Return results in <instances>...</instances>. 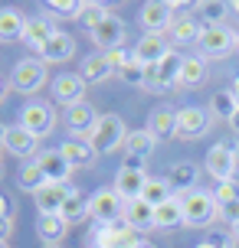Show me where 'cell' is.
<instances>
[{
    "label": "cell",
    "instance_id": "6da1fadb",
    "mask_svg": "<svg viewBox=\"0 0 239 248\" xmlns=\"http://www.w3.org/2000/svg\"><path fill=\"white\" fill-rule=\"evenodd\" d=\"M88 216L99 225H118L125 219V199L115 193V186H102L88 196Z\"/></svg>",
    "mask_w": 239,
    "mask_h": 248
},
{
    "label": "cell",
    "instance_id": "7a4b0ae2",
    "mask_svg": "<svg viewBox=\"0 0 239 248\" xmlns=\"http://www.w3.org/2000/svg\"><path fill=\"white\" fill-rule=\"evenodd\" d=\"M180 202H184V225L203 229V225H213L216 219H220V206H216L213 193L193 189V193H187Z\"/></svg>",
    "mask_w": 239,
    "mask_h": 248
},
{
    "label": "cell",
    "instance_id": "3957f363",
    "mask_svg": "<svg viewBox=\"0 0 239 248\" xmlns=\"http://www.w3.org/2000/svg\"><path fill=\"white\" fill-rule=\"evenodd\" d=\"M125 137H128V131H125V121L118 114H102L95 131L88 134V140H92L95 154H112V150H118L125 144Z\"/></svg>",
    "mask_w": 239,
    "mask_h": 248
},
{
    "label": "cell",
    "instance_id": "277c9868",
    "mask_svg": "<svg viewBox=\"0 0 239 248\" xmlns=\"http://www.w3.org/2000/svg\"><path fill=\"white\" fill-rule=\"evenodd\" d=\"M43 82H46V62H39V59H20L10 72V88L20 92V95L39 92Z\"/></svg>",
    "mask_w": 239,
    "mask_h": 248
},
{
    "label": "cell",
    "instance_id": "5b68a950",
    "mask_svg": "<svg viewBox=\"0 0 239 248\" xmlns=\"http://www.w3.org/2000/svg\"><path fill=\"white\" fill-rule=\"evenodd\" d=\"M197 46H200L203 56H213V59H220V56H226L233 46H239V33H233L229 26H203L200 39H197Z\"/></svg>",
    "mask_w": 239,
    "mask_h": 248
},
{
    "label": "cell",
    "instance_id": "8992f818",
    "mask_svg": "<svg viewBox=\"0 0 239 248\" xmlns=\"http://www.w3.org/2000/svg\"><path fill=\"white\" fill-rule=\"evenodd\" d=\"M210 124H213V114L206 111V108H180L177 111V137H184V140H193V137H203L210 131Z\"/></svg>",
    "mask_w": 239,
    "mask_h": 248
},
{
    "label": "cell",
    "instance_id": "52a82bcc",
    "mask_svg": "<svg viewBox=\"0 0 239 248\" xmlns=\"http://www.w3.org/2000/svg\"><path fill=\"white\" fill-rule=\"evenodd\" d=\"M20 124H23L30 134L46 137L56 127V111H52L50 105H43V101H30V105H23V111H20Z\"/></svg>",
    "mask_w": 239,
    "mask_h": 248
},
{
    "label": "cell",
    "instance_id": "ba28073f",
    "mask_svg": "<svg viewBox=\"0 0 239 248\" xmlns=\"http://www.w3.org/2000/svg\"><path fill=\"white\" fill-rule=\"evenodd\" d=\"M92 43L99 46L102 52H112L125 43V20H118L115 13H108L95 30H92Z\"/></svg>",
    "mask_w": 239,
    "mask_h": 248
},
{
    "label": "cell",
    "instance_id": "9c48e42d",
    "mask_svg": "<svg viewBox=\"0 0 239 248\" xmlns=\"http://www.w3.org/2000/svg\"><path fill=\"white\" fill-rule=\"evenodd\" d=\"M99 124V111L88 105V101H79L72 108H66V127L72 137H88Z\"/></svg>",
    "mask_w": 239,
    "mask_h": 248
},
{
    "label": "cell",
    "instance_id": "30bf717a",
    "mask_svg": "<svg viewBox=\"0 0 239 248\" xmlns=\"http://www.w3.org/2000/svg\"><path fill=\"white\" fill-rule=\"evenodd\" d=\"M52 95L56 101H63L66 108H72L79 101H85V78L76 72H63L56 75V82H52Z\"/></svg>",
    "mask_w": 239,
    "mask_h": 248
},
{
    "label": "cell",
    "instance_id": "8fae6325",
    "mask_svg": "<svg viewBox=\"0 0 239 248\" xmlns=\"http://www.w3.org/2000/svg\"><path fill=\"white\" fill-rule=\"evenodd\" d=\"M33 163L46 173L50 183H66L69 173H72V163L63 157V150H39L36 157H33Z\"/></svg>",
    "mask_w": 239,
    "mask_h": 248
},
{
    "label": "cell",
    "instance_id": "7c38bea8",
    "mask_svg": "<svg viewBox=\"0 0 239 248\" xmlns=\"http://www.w3.org/2000/svg\"><path fill=\"white\" fill-rule=\"evenodd\" d=\"M141 23L148 33H157L161 36L167 26H174V7L171 3H157V0H148L141 7Z\"/></svg>",
    "mask_w": 239,
    "mask_h": 248
},
{
    "label": "cell",
    "instance_id": "4fadbf2b",
    "mask_svg": "<svg viewBox=\"0 0 239 248\" xmlns=\"http://www.w3.org/2000/svg\"><path fill=\"white\" fill-rule=\"evenodd\" d=\"M59 150H63L66 160L72 163V170H85V167H92V163L99 160V154H95V147H92L88 137H69Z\"/></svg>",
    "mask_w": 239,
    "mask_h": 248
},
{
    "label": "cell",
    "instance_id": "5bb4252c",
    "mask_svg": "<svg viewBox=\"0 0 239 248\" xmlns=\"http://www.w3.org/2000/svg\"><path fill=\"white\" fill-rule=\"evenodd\" d=\"M233 147L236 144H216L206 154V173L216 176L220 183H229L233 180Z\"/></svg>",
    "mask_w": 239,
    "mask_h": 248
},
{
    "label": "cell",
    "instance_id": "9a60e30c",
    "mask_svg": "<svg viewBox=\"0 0 239 248\" xmlns=\"http://www.w3.org/2000/svg\"><path fill=\"white\" fill-rule=\"evenodd\" d=\"M167 52H171L167 39L157 36V33H148V36L138 39V46L131 49V56H135V62H141V65H157Z\"/></svg>",
    "mask_w": 239,
    "mask_h": 248
},
{
    "label": "cell",
    "instance_id": "2e32d148",
    "mask_svg": "<svg viewBox=\"0 0 239 248\" xmlns=\"http://www.w3.org/2000/svg\"><path fill=\"white\" fill-rule=\"evenodd\" d=\"M144 186H148V176H144V170H128V167H121V170H118V176H115V193L125 199V202H135V199H141Z\"/></svg>",
    "mask_w": 239,
    "mask_h": 248
},
{
    "label": "cell",
    "instance_id": "e0dca14e",
    "mask_svg": "<svg viewBox=\"0 0 239 248\" xmlns=\"http://www.w3.org/2000/svg\"><path fill=\"white\" fill-rule=\"evenodd\" d=\"M66 196H69V186H66V183H46L39 193H33L39 216H59Z\"/></svg>",
    "mask_w": 239,
    "mask_h": 248
},
{
    "label": "cell",
    "instance_id": "ac0fdd59",
    "mask_svg": "<svg viewBox=\"0 0 239 248\" xmlns=\"http://www.w3.org/2000/svg\"><path fill=\"white\" fill-rule=\"evenodd\" d=\"M36 144H39V137L30 134L23 124L7 127V140H3V147L10 150L13 157H30V154H36Z\"/></svg>",
    "mask_w": 239,
    "mask_h": 248
},
{
    "label": "cell",
    "instance_id": "d6986e66",
    "mask_svg": "<svg viewBox=\"0 0 239 248\" xmlns=\"http://www.w3.org/2000/svg\"><path fill=\"white\" fill-rule=\"evenodd\" d=\"M121 222H125L131 232H148V229H154V206H148L144 199L125 202V219H121Z\"/></svg>",
    "mask_w": 239,
    "mask_h": 248
},
{
    "label": "cell",
    "instance_id": "ffe728a7",
    "mask_svg": "<svg viewBox=\"0 0 239 248\" xmlns=\"http://www.w3.org/2000/svg\"><path fill=\"white\" fill-rule=\"evenodd\" d=\"M56 33H59V30L52 26V16H33V20H26L23 39H26V43H30L36 52H43V46H46V43H50Z\"/></svg>",
    "mask_w": 239,
    "mask_h": 248
},
{
    "label": "cell",
    "instance_id": "44dd1931",
    "mask_svg": "<svg viewBox=\"0 0 239 248\" xmlns=\"http://www.w3.org/2000/svg\"><path fill=\"white\" fill-rule=\"evenodd\" d=\"M148 131L154 134V140H171L177 134V111L174 108H157V111L148 114Z\"/></svg>",
    "mask_w": 239,
    "mask_h": 248
},
{
    "label": "cell",
    "instance_id": "7402d4cb",
    "mask_svg": "<svg viewBox=\"0 0 239 248\" xmlns=\"http://www.w3.org/2000/svg\"><path fill=\"white\" fill-rule=\"evenodd\" d=\"M197 180H200V170H197V163H174L171 167V173H167V183L174 193H193L197 189Z\"/></svg>",
    "mask_w": 239,
    "mask_h": 248
},
{
    "label": "cell",
    "instance_id": "603a6c76",
    "mask_svg": "<svg viewBox=\"0 0 239 248\" xmlns=\"http://www.w3.org/2000/svg\"><path fill=\"white\" fill-rule=\"evenodd\" d=\"M72 56H76V39L69 33H63V30L43 46V62H50V65L52 62H69Z\"/></svg>",
    "mask_w": 239,
    "mask_h": 248
},
{
    "label": "cell",
    "instance_id": "cb8c5ba5",
    "mask_svg": "<svg viewBox=\"0 0 239 248\" xmlns=\"http://www.w3.org/2000/svg\"><path fill=\"white\" fill-rule=\"evenodd\" d=\"M69 232V222H66L63 216H39L36 219V235L43 245H59Z\"/></svg>",
    "mask_w": 239,
    "mask_h": 248
},
{
    "label": "cell",
    "instance_id": "d4e9b609",
    "mask_svg": "<svg viewBox=\"0 0 239 248\" xmlns=\"http://www.w3.org/2000/svg\"><path fill=\"white\" fill-rule=\"evenodd\" d=\"M82 78H85V85L88 82H105V78H112V75H118L112 69V62H108V56L105 52H95V56H88L85 62H82Z\"/></svg>",
    "mask_w": 239,
    "mask_h": 248
},
{
    "label": "cell",
    "instance_id": "484cf974",
    "mask_svg": "<svg viewBox=\"0 0 239 248\" xmlns=\"http://www.w3.org/2000/svg\"><path fill=\"white\" fill-rule=\"evenodd\" d=\"M23 33H26V20L13 7H3L0 10V39L3 43H17V39H23Z\"/></svg>",
    "mask_w": 239,
    "mask_h": 248
},
{
    "label": "cell",
    "instance_id": "4316f807",
    "mask_svg": "<svg viewBox=\"0 0 239 248\" xmlns=\"http://www.w3.org/2000/svg\"><path fill=\"white\" fill-rule=\"evenodd\" d=\"M180 222H184V202L177 196L154 209V229H177Z\"/></svg>",
    "mask_w": 239,
    "mask_h": 248
},
{
    "label": "cell",
    "instance_id": "83f0119b",
    "mask_svg": "<svg viewBox=\"0 0 239 248\" xmlns=\"http://www.w3.org/2000/svg\"><path fill=\"white\" fill-rule=\"evenodd\" d=\"M157 147V140H154V134L144 127V131H128L125 137V150H128V157H138V160H144L151 150Z\"/></svg>",
    "mask_w": 239,
    "mask_h": 248
},
{
    "label": "cell",
    "instance_id": "f1b7e54d",
    "mask_svg": "<svg viewBox=\"0 0 239 248\" xmlns=\"http://www.w3.org/2000/svg\"><path fill=\"white\" fill-rule=\"evenodd\" d=\"M203 78H206V62L203 56H184V65H180V85H200Z\"/></svg>",
    "mask_w": 239,
    "mask_h": 248
},
{
    "label": "cell",
    "instance_id": "f546056e",
    "mask_svg": "<svg viewBox=\"0 0 239 248\" xmlns=\"http://www.w3.org/2000/svg\"><path fill=\"white\" fill-rule=\"evenodd\" d=\"M59 216H63V219H66L69 225H72V222H82V219L88 216V199L82 196L79 189H69V196H66L63 212H59Z\"/></svg>",
    "mask_w": 239,
    "mask_h": 248
},
{
    "label": "cell",
    "instance_id": "4dcf8cb0",
    "mask_svg": "<svg viewBox=\"0 0 239 248\" xmlns=\"http://www.w3.org/2000/svg\"><path fill=\"white\" fill-rule=\"evenodd\" d=\"M180 65H184V56L180 52H167L161 62H157V72H161V78H164V85L167 88H174V85H180Z\"/></svg>",
    "mask_w": 239,
    "mask_h": 248
},
{
    "label": "cell",
    "instance_id": "1f68e13d",
    "mask_svg": "<svg viewBox=\"0 0 239 248\" xmlns=\"http://www.w3.org/2000/svg\"><path fill=\"white\" fill-rule=\"evenodd\" d=\"M17 183H20L23 193H39L50 180H46V173L39 170L36 163H26V167H20V173H17Z\"/></svg>",
    "mask_w": 239,
    "mask_h": 248
},
{
    "label": "cell",
    "instance_id": "d6a6232c",
    "mask_svg": "<svg viewBox=\"0 0 239 248\" xmlns=\"http://www.w3.org/2000/svg\"><path fill=\"white\" fill-rule=\"evenodd\" d=\"M141 199L148 202V206H164L167 199H174V189H171V183L167 180H148V186H144V193H141Z\"/></svg>",
    "mask_w": 239,
    "mask_h": 248
},
{
    "label": "cell",
    "instance_id": "836d02e7",
    "mask_svg": "<svg viewBox=\"0 0 239 248\" xmlns=\"http://www.w3.org/2000/svg\"><path fill=\"white\" fill-rule=\"evenodd\" d=\"M200 26H197V20H190V16H184V20H177L174 26H171V39L174 43H197L200 39Z\"/></svg>",
    "mask_w": 239,
    "mask_h": 248
},
{
    "label": "cell",
    "instance_id": "e575fe53",
    "mask_svg": "<svg viewBox=\"0 0 239 248\" xmlns=\"http://www.w3.org/2000/svg\"><path fill=\"white\" fill-rule=\"evenodd\" d=\"M197 10L203 13L206 26H223V16L229 13V3H223V0H206V3H197Z\"/></svg>",
    "mask_w": 239,
    "mask_h": 248
},
{
    "label": "cell",
    "instance_id": "d590c367",
    "mask_svg": "<svg viewBox=\"0 0 239 248\" xmlns=\"http://www.w3.org/2000/svg\"><path fill=\"white\" fill-rule=\"evenodd\" d=\"M239 111V105H236V98L229 95V92H216L213 95V101H210V114H216V118H233V114Z\"/></svg>",
    "mask_w": 239,
    "mask_h": 248
},
{
    "label": "cell",
    "instance_id": "8d00e7d4",
    "mask_svg": "<svg viewBox=\"0 0 239 248\" xmlns=\"http://www.w3.org/2000/svg\"><path fill=\"white\" fill-rule=\"evenodd\" d=\"M46 10H50V16H82L85 3H79V0H50Z\"/></svg>",
    "mask_w": 239,
    "mask_h": 248
},
{
    "label": "cell",
    "instance_id": "74e56055",
    "mask_svg": "<svg viewBox=\"0 0 239 248\" xmlns=\"http://www.w3.org/2000/svg\"><path fill=\"white\" fill-rule=\"evenodd\" d=\"M105 16H108V10H105L102 3H85V10H82V16H79V20H82V26L92 33V30H95V26L105 20Z\"/></svg>",
    "mask_w": 239,
    "mask_h": 248
},
{
    "label": "cell",
    "instance_id": "f35d334b",
    "mask_svg": "<svg viewBox=\"0 0 239 248\" xmlns=\"http://www.w3.org/2000/svg\"><path fill=\"white\" fill-rule=\"evenodd\" d=\"M144 72H148V65H141V62H128L125 69H121V72H118V78H121V82H128V85H144Z\"/></svg>",
    "mask_w": 239,
    "mask_h": 248
},
{
    "label": "cell",
    "instance_id": "ab89813d",
    "mask_svg": "<svg viewBox=\"0 0 239 248\" xmlns=\"http://www.w3.org/2000/svg\"><path fill=\"white\" fill-rule=\"evenodd\" d=\"M144 92H171V88L164 85V78H161V72H157V65H148V72H144Z\"/></svg>",
    "mask_w": 239,
    "mask_h": 248
},
{
    "label": "cell",
    "instance_id": "60d3db41",
    "mask_svg": "<svg viewBox=\"0 0 239 248\" xmlns=\"http://www.w3.org/2000/svg\"><path fill=\"white\" fill-rule=\"evenodd\" d=\"M213 199H216V206H223V202H233V199H239V183H220L216 186V193H213Z\"/></svg>",
    "mask_w": 239,
    "mask_h": 248
},
{
    "label": "cell",
    "instance_id": "b9f144b4",
    "mask_svg": "<svg viewBox=\"0 0 239 248\" xmlns=\"http://www.w3.org/2000/svg\"><path fill=\"white\" fill-rule=\"evenodd\" d=\"M105 56H108V62H112V69H115V72H121V69H125L128 62L135 59V56H131V52H128L125 46H118V49H112V52H105Z\"/></svg>",
    "mask_w": 239,
    "mask_h": 248
},
{
    "label": "cell",
    "instance_id": "7bdbcfd3",
    "mask_svg": "<svg viewBox=\"0 0 239 248\" xmlns=\"http://www.w3.org/2000/svg\"><path fill=\"white\" fill-rule=\"evenodd\" d=\"M220 219H226L229 225L239 222V199H233V202H223V206H220Z\"/></svg>",
    "mask_w": 239,
    "mask_h": 248
},
{
    "label": "cell",
    "instance_id": "ee69618b",
    "mask_svg": "<svg viewBox=\"0 0 239 248\" xmlns=\"http://www.w3.org/2000/svg\"><path fill=\"white\" fill-rule=\"evenodd\" d=\"M210 245H216V248H233V232H210V238H206Z\"/></svg>",
    "mask_w": 239,
    "mask_h": 248
},
{
    "label": "cell",
    "instance_id": "f6af8a7d",
    "mask_svg": "<svg viewBox=\"0 0 239 248\" xmlns=\"http://www.w3.org/2000/svg\"><path fill=\"white\" fill-rule=\"evenodd\" d=\"M0 219H13V202L0 193Z\"/></svg>",
    "mask_w": 239,
    "mask_h": 248
},
{
    "label": "cell",
    "instance_id": "bcb514c9",
    "mask_svg": "<svg viewBox=\"0 0 239 248\" xmlns=\"http://www.w3.org/2000/svg\"><path fill=\"white\" fill-rule=\"evenodd\" d=\"M13 232V219H0V242H7Z\"/></svg>",
    "mask_w": 239,
    "mask_h": 248
},
{
    "label": "cell",
    "instance_id": "7dc6e473",
    "mask_svg": "<svg viewBox=\"0 0 239 248\" xmlns=\"http://www.w3.org/2000/svg\"><path fill=\"white\" fill-rule=\"evenodd\" d=\"M233 183H239V144L233 147Z\"/></svg>",
    "mask_w": 239,
    "mask_h": 248
},
{
    "label": "cell",
    "instance_id": "c3c4849f",
    "mask_svg": "<svg viewBox=\"0 0 239 248\" xmlns=\"http://www.w3.org/2000/svg\"><path fill=\"white\" fill-rule=\"evenodd\" d=\"M229 95H233V98H236V105H239V75L233 78V88H229Z\"/></svg>",
    "mask_w": 239,
    "mask_h": 248
},
{
    "label": "cell",
    "instance_id": "681fc988",
    "mask_svg": "<svg viewBox=\"0 0 239 248\" xmlns=\"http://www.w3.org/2000/svg\"><path fill=\"white\" fill-rule=\"evenodd\" d=\"M229 127H233V131H236V134H239V111L233 114V118H229Z\"/></svg>",
    "mask_w": 239,
    "mask_h": 248
},
{
    "label": "cell",
    "instance_id": "f907efd6",
    "mask_svg": "<svg viewBox=\"0 0 239 248\" xmlns=\"http://www.w3.org/2000/svg\"><path fill=\"white\" fill-rule=\"evenodd\" d=\"M135 248H154V245L148 242V238H138V245H135Z\"/></svg>",
    "mask_w": 239,
    "mask_h": 248
},
{
    "label": "cell",
    "instance_id": "816d5d0a",
    "mask_svg": "<svg viewBox=\"0 0 239 248\" xmlns=\"http://www.w3.org/2000/svg\"><path fill=\"white\" fill-rule=\"evenodd\" d=\"M229 232H233V238L239 242V222H236V225H229Z\"/></svg>",
    "mask_w": 239,
    "mask_h": 248
},
{
    "label": "cell",
    "instance_id": "f5cc1de1",
    "mask_svg": "<svg viewBox=\"0 0 239 248\" xmlns=\"http://www.w3.org/2000/svg\"><path fill=\"white\" fill-rule=\"evenodd\" d=\"M3 140H7V127L0 124V147H3Z\"/></svg>",
    "mask_w": 239,
    "mask_h": 248
},
{
    "label": "cell",
    "instance_id": "db71d44e",
    "mask_svg": "<svg viewBox=\"0 0 239 248\" xmlns=\"http://www.w3.org/2000/svg\"><path fill=\"white\" fill-rule=\"evenodd\" d=\"M229 10H233V13H239V0H233V3H229Z\"/></svg>",
    "mask_w": 239,
    "mask_h": 248
},
{
    "label": "cell",
    "instance_id": "11a10c76",
    "mask_svg": "<svg viewBox=\"0 0 239 248\" xmlns=\"http://www.w3.org/2000/svg\"><path fill=\"white\" fill-rule=\"evenodd\" d=\"M197 248H216V245H210V242H200V245H197Z\"/></svg>",
    "mask_w": 239,
    "mask_h": 248
},
{
    "label": "cell",
    "instance_id": "9f6ffc18",
    "mask_svg": "<svg viewBox=\"0 0 239 248\" xmlns=\"http://www.w3.org/2000/svg\"><path fill=\"white\" fill-rule=\"evenodd\" d=\"M43 248H63V245H43Z\"/></svg>",
    "mask_w": 239,
    "mask_h": 248
},
{
    "label": "cell",
    "instance_id": "6f0895ef",
    "mask_svg": "<svg viewBox=\"0 0 239 248\" xmlns=\"http://www.w3.org/2000/svg\"><path fill=\"white\" fill-rule=\"evenodd\" d=\"M0 98H3V82H0Z\"/></svg>",
    "mask_w": 239,
    "mask_h": 248
},
{
    "label": "cell",
    "instance_id": "680465c9",
    "mask_svg": "<svg viewBox=\"0 0 239 248\" xmlns=\"http://www.w3.org/2000/svg\"><path fill=\"white\" fill-rule=\"evenodd\" d=\"M0 248H10V245H7V242H0Z\"/></svg>",
    "mask_w": 239,
    "mask_h": 248
},
{
    "label": "cell",
    "instance_id": "91938a15",
    "mask_svg": "<svg viewBox=\"0 0 239 248\" xmlns=\"http://www.w3.org/2000/svg\"><path fill=\"white\" fill-rule=\"evenodd\" d=\"M0 176H3V163H0Z\"/></svg>",
    "mask_w": 239,
    "mask_h": 248
}]
</instances>
